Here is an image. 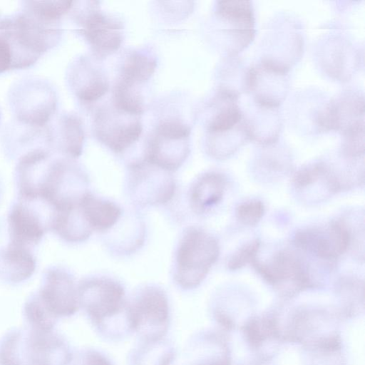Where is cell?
Segmentation results:
<instances>
[{"mask_svg": "<svg viewBox=\"0 0 365 365\" xmlns=\"http://www.w3.org/2000/svg\"><path fill=\"white\" fill-rule=\"evenodd\" d=\"M128 314L132 332L141 341L165 339L170 322V310L164 289L156 284L138 288L128 299Z\"/></svg>", "mask_w": 365, "mask_h": 365, "instance_id": "52a82bcc", "label": "cell"}, {"mask_svg": "<svg viewBox=\"0 0 365 365\" xmlns=\"http://www.w3.org/2000/svg\"><path fill=\"white\" fill-rule=\"evenodd\" d=\"M226 178L217 172L202 174L191 184L188 193L189 205L196 215H202L217 205L225 193Z\"/></svg>", "mask_w": 365, "mask_h": 365, "instance_id": "7402d4cb", "label": "cell"}, {"mask_svg": "<svg viewBox=\"0 0 365 365\" xmlns=\"http://www.w3.org/2000/svg\"><path fill=\"white\" fill-rule=\"evenodd\" d=\"M67 76L71 91L83 103L98 100L108 90L109 84L104 74L92 68L84 58L71 63Z\"/></svg>", "mask_w": 365, "mask_h": 365, "instance_id": "ac0fdd59", "label": "cell"}, {"mask_svg": "<svg viewBox=\"0 0 365 365\" xmlns=\"http://www.w3.org/2000/svg\"><path fill=\"white\" fill-rule=\"evenodd\" d=\"M49 213L41 204L16 198L5 219V242L33 250L48 231Z\"/></svg>", "mask_w": 365, "mask_h": 365, "instance_id": "8fae6325", "label": "cell"}, {"mask_svg": "<svg viewBox=\"0 0 365 365\" xmlns=\"http://www.w3.org/2000/svg\"><path fill=\"white\" fill-rule=\"evenodd\" d=\"M260 247V242L255 239L239 248L229 259L227 268L237 270L247 264H252L257 258Z\"/></svg>", "mask_w": 365, "mask_h": 365, "instance_id": "f546056e", "label": "cell"}, {"mask_svg": "<svg viewBox=\"0 0 365 365\" xmlns=\"http://www.w3.org/2000/svg\"><path fill=\"white\" fill-rule=\"evenodd\" d=\"M190 128L177 120L161 122L148 142L143 160L173 173L190 153Z\"/></svg>", "mask_w": 365, "mask_h": 365, "instance_id": "9c48e42d", "label": "cell"}, {"mask_svg": "<svg viewBox=\"0 0 365 365\" xmlns=\"http://www.w3.org/2000/svg\"><path fill=\"white\" fill-rule=\"evenodd\" d=\"M76 365H114L111 360L103 353L93 349L83 351Z\"/></svg>", "mask_w": 365, "mask_h": 365, "instance_id": "1f68e13d", "label": "cell"}, {"mask_svg": "<svg viewBox=\"0 0 365 365\" xmlns=\"http://www.w3.org/2000/svg\"><path fill=\"white\" fill-rule=\"evenodd\" d=\"M294 244L298 249L321 259L332 261L347 251L351 244V232L344 221L337 220L326 227L298 231Z\"/></svg>", "mask_w": 365, "mask_h": 365, "instance_id": "4fadbf2b", "label": "cell"}, {"mask_svg": "<svg viewBox=\"0 0 365 365\" xmlns=\"http://www.w3.org/2000/svg\"><path fill=\"white\" fill-rule=\"evenodd\" d=\"M84 138L81 118L74 113H64L48 127L46 146L58 155L75 160L82 153Z\"/></svg>", "mask_w": 365, "mask_h": 365, "instance_id": "e0dca14e", "label": "cell"}, {"mask_svg": "<svg viewBox=\"0 0 365 365\" xmlns=\"http://www.w3.org/2000/svg\"><path fill=\"white\" fill-rule=\"evenodd\" d=\"M80 307L102 336L118 340L131 331L128 315V298L123 284L103 275L89 276L78 284Z\"/></svg>", "mask_w": 365, "mask_h": 365, "instance_id": "6da1fadb", "label": "cell"}, {"mask_svg": "<svg viewBox=\"0 0 365 365\" xmlns=\"http://www.w3.org/2000/svg\"><path fill=\"white\" fill-rule=\"evenodd\" d=\"M24 311L34 329L52 330L57 318L46 308L36 292L27 299Z\"/></svg>", "mask_w": 365, "mask_h": 365, "instance_id": "83f0119b", "label": "cell"}, {"mask_svg": "<svg viewBox=\"0 0 365 365\" xmlns=\"http://www.w3.org/2000/svg\"><path fill=\"white\" fill-rule=\"evenodd\" d=\"M48 231L68 243L83 242L93 232L83 212L81 201L71 206L53 210L49 216Z\"/></svg>", "mask_w": 365, "mask_h": 365, "instance_id": "d6986e66", "label": "cell"}, {"mask_svg": "<svg viewBox=\"0 0 365 365\" xmlns=\"http://www.w3.org/2000/svg\"><path fill=\"white\" fill-rule=\"evenodd\" d=\"M235 101L229 100L212 116L207 125L208 137L232 131L244 122L242 113Z\"/></svg>", "mask_w": 365, "mask_h": 365, "instance_id": "484cf974", "label": "cell"}, {"mask_svg": "<svg viewBox=\"0 0 365 365\" xmlns=\"http://www.w3.org/2000/svg\"><path fill=\"white\" fill-rule=\"evenodd\" d=\"M14 58L9 43L0 33V74L14 70Z\"/></svg>", "mask_w": 365, "mask_h": 365, "instance_id": "d6a6232c", "label": "cell"}, {"mask_svg": "<svg viewBox=\"0 0 365 365\" xmlns=\"http://www.w3.org/2000/svg\"><path fill=\"white\" fill-rule=\"evenodd\" d=\"M2 191H3V185H2L1 180L0 179V199H1V197L2 195Z\"/></svg>", "mask_w": 365, "mask_h": 365, "instance_id": "836d02e7", "label": "cell"}, {"mask_svg": "<svg viewBox=\"0 0 365 365\" xmlns=\"http://www.w3.org/2000/svg\"><path fill=\"white\" fill-rule=\"evenodd\" d=\"M220 255L217 239L201 227L189 226L181 235L175 254L173 278L184 290L197 287Z\"/></svg>", "mask_w": 365, "mask_h": 365, "instance_id": "8992f818", "label": "cell"}, {"mask_svg": "<svg viewBox=\"0 0 365 365\" xmlns=\"http://www.w3.org/2000/svg\"><path fill=\"white\" fill-rule=\"evenodd\" d=\"M21 7L19 11L0 18V33L12 51L14 70L33 66L61 37L60 22L44 20L23 5Z\"/></svg>", "mask_w": 365, "mask_h": 365, "instance_id": "7a4b0ae2", "label": "cell"}, {"mask_svg": "<svg viewBox=\"0 0 365 365\" xmlns=\"http://www.w3.org/2000/svg\"><path fill=\"white\" fill-rule=\"evenodd\" d=\"M15 126L34 133H44L56 118L57 93L46 79L27 76L15 82L8 93Z\"/></svg>", "mask_w": 365, "mask_h": 365, "instance_id": "3957f363", "label": "cell"}, {"mask_svg": "<svg viewBox=\"0 0 365 365\" xmlns=\"http://www.w3.org/2000/svg\"><path fill=\"white\" fill-rule=\"evenodd\" d=\"M37 267L33 250L5 242L0 246V279L9 284L29 279Z\"/></svg>", "mask_w": 365, "mask_h": 365, "instance_id": "ffe728a7", "label": "cell"}, {"mask_svg": "<svg viewBox=\"0 0 365 365\" xmlns=\"http://www.w3.org/2000/svg\"><path fill=\"white\" fill-rule=\"evenodd\" d=\"M89 178L74 159L53 154L36 191V200L51 211L78 203L89 192Z\"/></svg>", "mask_w": 365, "mask_h": 365, "instance_id": "5b68a950", "label": "cell"}, {"mask_svg": "<svg viewBox=\"0 0 365 365\" xmlns=\"http://www.w3.org/2000/svg\"><path fill=\"white\" fill-rule=\"evenodd\" d=\"M176 356L175 349L165 339L141 341L130 351L129 365H171Z\"/></svg>", "mask_w": 365, "mask_h": 365, "instance_id": "cb8c5ba5", "label": "cell"}, {"mask_svg": "<svg viewBox=\"0 0 365 365\" xmlns=\"http://www.w3.org/2000/svg\"><path fill=\"white\" fill-rule=\"evenodd\" d=\"M46 308L56 318L70 317L80 308L78 284L73 273L61 265H51L43 272L36 292Z\"/></svg>", "mask_w": 365, "mask_h": 365, "instance_id": "7c38bea8", "label": "cell"}, {"mask_svg": "<svg viewBox=\"0 0 365 365\" xmlns=\"http://www.w3.org/2000/svg\"><path fill=\"white\" fill-rule=\"evenodd\" d=\"M328 170L329 166L324 163H315L306 165L293 175L292 185L298 190L306 189L319 180H325Z\"/></svg>", "mask_w": 365, "mask_h": 365, "instance_id": "f1b7e54d", "label": "cell"}, {"mask_svg": "<svg viewBox=\"0 0 365 365\" xmlns=\"http://www.w3.org/2000/svg\"><path fill=\"white\" fill-rule=\"evenodd\" d=\"M71 1H23L21 4L29 11L51 22H60L62 16L71 11Z\"/></svg>", "mask_w": 365, "mask_h": 365, "instance_id": "4316f807", "label": "cell"}, {"mask_svg": "<svg viewBox=\"0 0 365 365\" xmlns=\"http://www.w3.org/2000/svg\"><path fill=\"white\" fill-rule=\"evenodd\" d=\"M264 205L257 200H251L238 205L236 210L237 220L243 225L255 226L264 214Z\"/></svg>", "mask_w": 365, "mask_h": 365, "instance_id": "4dcf8cb0", "label": "cell"}, {"mask_svg": "<svg viewBox=\"0 0 365 365\" xmlns=\"http://www.w3.org/2000/svg\"><path fill=\"white\" fill-rule=\"evenodd\" d=\"M94 127L98 140L116 153L129 148L139 139L143 131L137 115L123 112L114 106L96 113Z\"/></svg>", "mask_w": 365, "mask_h": 365, "instance_id": "5bb4252c", "label": "cell"}, {"mask_svg": "<svg viewBox=\"0 0 365 365\" xmlns=\"http://www.w3.org/2000/svg\"><path fill=\"white\" fill-rule=\"evenodd\" d=\"M81 207L93 231L106 232L120 220L123 213L114 202L88 192L81 200Z\"/></svg>", "mask_w": 365, "mask_h": 365, "instance_id": "603a6c76", "label": "cell"}, {"mask_svg": "<svg viewBox=\"0 0 365 365\" xmlns=\"http://www.w3.org/2000/svg\"><path fill=\"white\" fill-rule=\"evenodd\" d=\"M364 97L349 93L329 103L319 114L317 123L322 130H336L343 136L364 129Z\"/></svg>", "mask_w": 365, "mask_h": 365, "instance_id": "2e32d148", "label": "cell"}, {"mask_svg": "<svg viewBox=\"0 0 365 365\" xmlns=\"http://www.w3.org/2000/svg\"><path fill=\"white\" fill-rule=\"evenodd\" d=\"M126 182L130 198L141 207L165 205L173 199L176 190L172 173L143 159L129 165Z\"/></svg>", "mask_w": 365, "mask_h": 365, "instance_id": "ba28073f", "label": "cell"}, {"mask_svg": "<svg viewBox=\"0 0 365 365\" xmlns=\"http://www.w3.org/2000/svg\"><path fill=\"white\" fill-rule=\"evenodd\" d=\"M76 14L81 34L99 57L115 52L123 41V26L115 19L88 7Z\"/></svg>", "mask_w": 365, "mask_h": 365, "instance_id": "9a60e30c", "label": "cell"}, {"mask_svg": "<svg viewBox=\"0 0 365 365\" xmlns=\"http://www.w3.org/2000/svg\"><path fill=\"white\" fill-rule=\"evenodd\" d=\"M72 359L67 342L52 331L13 332L0 347L1 365H68Z\"/></svg>", "mask_w": 365, "mask_h": 365, "instance_id": "277c9868", "label": "cell"}, {"mask_svg": "<svg viewBox=\"0 0 365 365\" xmlns=\"http://www.w3.org/2000/svg\"><path fill=\"white\" fill-rule=\"evenodd\" d=\"M156 66V60L149 54L133 52L125 60L118 81L138 88L150 79Z\"/></svg>", "mask_w": 365, "mask_h": 365, "instance_id": "d4e9b609", "label": "cell"}, {"mask_svg": "<svg viewBox=\"0 0 365 365\" xmlns=\"http://www.w3.org/2000/svg\"><path fill=\"white\" fill-rule=\"evenodd\" d=\"M217 13L231 26V34L237 41V51L252 41L255 33V16L250 1H218Z\"/></svg>", "mask_w": 365, "mask_h": 365, "instance_id": "44dd1931", "label": "cell"}, {"mask_svg": "<svg viewBox=\"0 0 365 365\" xmlns=\"http://www.w3.org/2000/svg\"><path fill=\"white\" fill-rule=\"evenodd\" d=\"M252 265L267 282L285 295L291 296L313 285L308 265L289 250L277 252L266 262L257 258Z\"/></svg>", "mask_w": 365, "mask_h": 365, "instance_id": "30bf717a", "label": "cell"}]
</instances>
